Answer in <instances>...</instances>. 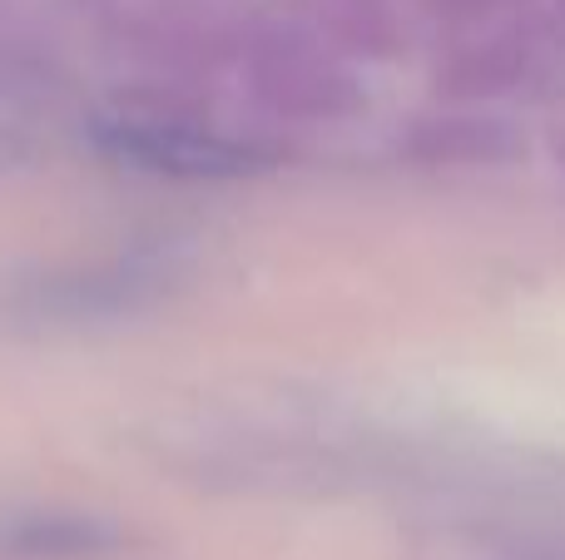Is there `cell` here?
<instances>
[{
    "mask_svg": "<svg viewBox=\"0 0 565 560\" xmlns=\"http://www.w3.org/2000/svg\"><path fill=\"white\" fill-rule=\"evenodd\" d=\"M95 144L119 164L169 179H244L268 169L264 149L194 125H164V119H105L95 125Z\"/></svg>",
    "mask_w": 565,
    "mask_h": 560,
    "instance_id": "1",
    "label": "cell"
},
{
    "mask_svg": "<svg viewBox=\"0 0 565 560\" xmlns=\"http://www.w3.org/2000/svg\"><path fill=\"white\" fill-rule=\"evenodd\" d=\"M135 531L85 511L0 516V560H115L135 551Z\"/></svg>",
    "mask_w": 565,
    "mask_h": 560,
    "instance_id": "2",
    "label": "cell"
}]
</instances>
